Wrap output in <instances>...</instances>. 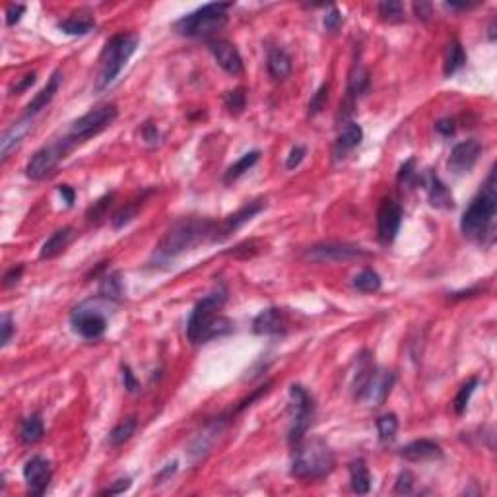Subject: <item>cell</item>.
I'll return each mask as SVG.
<instances>
[{
  "label": "cell",
  "mask_w": 497,
  "mask_h": 497,
  "mask_svg": "<svg viewBox=\"0 0 497 497\" xmlns=\"http://www.w3.org/2000/svg\"><path fill=\"white\" fill-rule=\"evenodd\" d=\"M228 301V291L224 288L208 293L206 298L198 301L195 309L191 311L186 321V338L191 344H204V342L226 336L233 331V322L228 317L220 315L222 307Z\"/></svg>",
  "instance_id": "6da1fadb"
},
{
  "label": "cell",
  "mask_w": 497,
  "mask_h": 497,
  "mask_svg": "<svg viewBox=\"0 0 497 497\" xmlns=\"http://www.w3.org/2000/svg\"><path fill=\"white\" fill-rule=\"evenodd\" d=\"M216 224L206 217H183L175 222L171 228L159 239L154 251V260L157 264H167L169 260L177 259L185 251L198 245L206 237H214Z\"/></svg>",
  "instance_id": "7a4b0ae2"
},
{
  "label": "cell",
  "mask_w": 497,
  "mask_h": 497,
  "mask_svg": "<svg viewBox=\"0 0 497 497\" xmlns=\"http://www.w3.org/2000/svg\"><path fill=\"white\" fill-rule=\"evenodd\" d=\"M497 183H496V167L489 171L486 183L482 185L480 193L472 198V202L462 214L460 229L465 237L472 241H486V237H494V222L497 214Z\"/></svg>",
  "instance_id": "3957f363"
},
{
  "label": "cell",
  "mask_w": 497,
  "mask_h": 497,
  "mask_svg": "<svg viewBox=\"0 0 497 497\" xmlns=\"http://www.w3.org/2000/svg\"><path fill=\"white\" fill-rule=\"evenodd\" d=\"M334 453L321 439H305L300 445L293 447V460H291V476L298 480H321L334 470Z\"/></svg>",
  "instance_id": "277c9868"
},
{
  "label": "cell",
  "mask_w": 497,
  "mask_h": 497,
  "mask_svg": "<svg viewBox=\"0 0 497 497\" xmlns=\"http://www.w3.org/2000/svg\"><path fill=\"white\" fill-rule=\"evenodd\" d=\"M136 33H119L105 43L104 52L99 57V72L95 78V92H104L119 78V74L130 61L138 47Z\"/></svg>",
  "instance_id": "5b68a950"
},
{
  "label": "cell",
  "mask_w": 497,
  "mask_h": 497,
  "mask_svg": "<svg viewBox=\"0 0 497 497\" xmlns=\"http://www.w3.org/2000/svg\"><path fill=\"white\" fill-rule=\"evenodd\" d=\"M233 4L231 2H210L200 6L195 12L183 16L181 20L173 23V30L183 37H208L220 31L228 23V10Z\"/></svg>",
  "instance_id": "8992f818"
},
{
  "label": "cell",
  "mask_w": 497,
  "mask_h": 497,
  "mask_svg": "<svg viewBox=\"0 0 497 497\" xmlns=\"http://www.w3.org/2000/svg\"><path fill=\"white\" fill-rule=\"evenodd\" d=\"M394 384V373L379 371L367 358H362V365L355 373L352 389L353 396L369 406H381L387 400Z\"/></svg>",
  "instance_id": "52a82bcc"
},
{
  "label": "cell",
  "mask_w": 497,
  "mask_h": 497,
  "mask_svg": "<svg viewBox=\"0 0 497 497\" xmlns=\"http://www.w3.org/2000/svg\"><path fill=\"white\" fill-rule=\"evenodd\" d=\"M117 117H119V109L115 104L97 105L95 109L82 115L78 121H74L68 133L62 136V140L74 150L78 144L88 142L90 138L104 133L107 126H111L117 121Z\"/></svg>",
  "instance_id": "ba28073f"
},
{
  "label": "cell",
  "mask_w": 497,
  "mask_h": 497,
  "mask_svg": "<svg viewBox=\"0 0 497 497\" xmlns=\"http://www.w3.org/2000/svg\"><path fill=\"white\" fill-rule=\"evenodd\" d=\"M290 429H288V443L298 447L305 439V433L311 427L315 416V402L309 391L301 384L290 387Z\"/></svg>",
  "instance_id": "9c48e42d"
},
{
  "label": "cell",
  "mask_w": 497,
  "mask_h": 497,
  "mask_svg": "<svg viewBox=\"0 0 497 497\" xmlns=\"http://www.w3.org/2000/svg\"><path fill=\"white\" fill-rule=\"evenodd\" d=\"M72 152V148L66 144L62 138L55 140L49 146H45L41 150H37L31 155V159L26 166V175L33 179V181H41L45 177H49L57 169L66 155Z\"/></svg>",
  "instance_id": "30bf717a"
},
{
  "label": "cell",
  "mask_w": 497,
  "mask_h": 497,
  "mask_svg": "<svg viewBox=\"0 0 497 497\" xmlns=\"http://www.w3.org/2000/svg\"><path fill=\"white\" fill-rule=\"evenodd\" d=\"M367 257V251L352 243H319L305 251V259L317 264H334Z\"/></svg>",
  "instance_id": "8fae6325"
},
{
  "label": "cell",
  "mask_w": 497,
  "mask_h": 497,
  "mask_svg": "<svg viewBox=\"0 0 497 497\" xmlns=\"http://www.w3.org/2000/svg\"><path fill=\"white\" fill-rule=\"evenodd\" d=\"M402 208L393 198H383L377 212V237L383 245L393 243L402 226Z\"/></svg>",
  "instance_id": "7c38bea8"
},
{
  "label": "cell",
  "mask_w": 497,
  "mask_h": 497,
  "mask_svg": "<svg viewBox=\"0 0 497 497\" xmlns=\"http://www.w3.org/2000/svg\"><path fill=\"white\" fill-rule=\"evenodd\" d=\"M70 324L72 329L86 340H97L101 338L107 331V319L99 311L88 309L86 305H80L72 311L70 315Z\"/></svg>",
  "instance_id": "4fadbf2b"
},
{
  "label": "cell",
  "mask_w": 497,
  "mask_h": 497,
  "mask_svg": "<svg viewBox=\"0 0 497 497\" xmlns=\"http://www.w3.org/2000/svg\"><path fill=\"white\" fill-rule=\"evenodd\" d=\"M480 154H482V144L476 138H468L465 142H458L449 155V162H447L449 171H453L455 175L470 173L472 167L476 166Z\"/></svg>",
  "instance_id": "5bb4252c"
},
{
  "label": "cell",
  "mask_w": 497,
  "mask_h": 497,
  "mask_svg": "<svg viewBox=\"0 0 497 497\" xmlns=\"http://www.w3.org/2000/svg\"><path fill=\"white\" fill-rule=\"evenodd\" d=\"M52 470L51 462L43 456L35 455L23 466V480L28 484V489L33 496H43L47 491V487L51 484Z\"/></svg>",
  "instance_id": "9a60e30c"
},
{
  "label": "cell",
  "mask_w": 497,
  "mask_h": 497,
  "mask_svg": "<svg viewBox=\"0 0 497 497\" xmlns=\"http://www.w3.org/2000/svg\"><path fill=\"white\" fill-rule=\"evenodd\" d=\"M226 425H228V418H226V416L216 418V420H214L212 424H208L206 429H204V431L198 435L197 439L191 443L188 451H186V455H188V460H191L193 465L200 462V460L212 451V447L216 445V441L220 439L222 431L226 429Z\"/></svg>",
  "instance_id": "2e32d148"
},
{
  "label": "cell",
  "mask_w": 497,
  "mask_h": 497,
  "mask_svg": "<svg viewBox=\"0 0 497 497\" xmlns=\"http://www.w3.org/2000/svg\"><path fill=\"white\" fill-rule=\"evenodd\" d=\"M264 202L262 200H255V202H248L243 208H239L235 214L228 216L220 226H216V231H214V237L212 241H222V239L229 237L231 233H235L237 229H241L245 224H248L253 217L260 214L264 210Z\"/></svg>",
  "instance_id": "e0dca14e"
},
{
  "label": "cell",
  "mask_w": 497,
  "mask_h": 497,
  "mask_svg": "<svg viewBox=\"0 0 497 497\" xmlns=\"http://www.w3.org/2000/svg\"><path fill=\"white\" fill-rule=\"evenodd\" d=\"M288 315L280 307H269L260 311L253 321V332L259 336H280L288 331Z\"/></svg>",
  "instance_id": "ac0fdd59"
},
{
  "label": "cell",
  "mask_w": 497,
  "mask_h": 497,
  "mask_svg": "<svg viewBox=\"0 0 497 497\" xmlns=\"http://www.w3.org/2000/svg\"><path fill=\"white\" fill-rule=\"evenodd\" d=\"M208 49L214 55L217 66L222 70H226L229 76H241L243 74V59H241V52L237 51V47L233 43L217 39V41L208 43Z\"/></svg>",
  "instance_id": "d6986e66"
},
{
  "label": "cell",
  "mask_w": 497,
  "mask_h": 497,
  "mask_svg": "<svg viewBox=\"0 0 497 497\" xmlns=\"http://www.w3.org/2000/svg\"><path fill=\"white\" fill-rule=\"evenodd\" d=\"M33 128V117H21L16 123L12 124L8 130H4V135L0 138V155H2V162H6L10 154L23 142V138L30 135V130Z\"/></svg>",
  "instance_id": "ffe728a7"
},
{
  "label": "cell",
  "mask_w": 497,
  "mask_h": 497,
  "mask_svg": "<svg viewBox=\"0 0 497 497\" xmlns=\"http://www.w3.org/2000/svg\"><path fill=\"white\" fill-rule=\"evenodd\" d=\"M400 456L410 460V462H422V460H433V458H441L443 451L435 441L429 439H416L412 443L404 445L400 449Z\"/></svg>",
  "instance_id": "44dd1931"
},
{
  "label": "cell",
  "mask_w": 497,
  "mask_h": 497,
  "mask_svg": "<svg viewBox=\"0 0 497 497\" xmlns=\"http://www.w3.org/2000/svg\"><path fill=\"white\" fill-rule=\"evenodd\" d=\"M61 82H62V72L61 70H55V72L51 74V78H49L47 86H45L39 93H35V97L28 104L26 113L23 115H26V117H35L37 113H41L43 109L51 104L52 97L57 95L59 88H61Z\"/></svg>",
  "instance_id": "7402d4cb"
},
{
  "label": "cell",
  "mask_w": 497,
  "mask_h": 497,
  "mask_svg": "<svg viewBox=\"0 0 497 497\" xmlns=\"http://www.w3.org/2000/svg\"><path fill=\"white\" fill-rule=\"evenodd\" d=\"M425 185H427V197H429V204L431 206L441 208V210H453L455 208V198L451 195L449 186L435 173H429Z\"/></svg>",
  "instance_id": "603a6c76"
},
{
  "label": "cell",
  "mask_w": 497,
  "mask_h": 497,
  "mask_svg": "<svg viewBox=\"0 0 497 497\" xmlns=\"http://www.w3.org/2000/svg\"><path fill=\"white\" fill-rule=\"evenodd\" d=\"M363 140V128L358 123H346L342 133L336 138V144H334V155L336 159L346 157V154H350L353 148L362 144Z\"/></svg>",
  "instance_id": "cb8c5ba5"
},
{
  "label": "cell",
  "mask_w": 497,
  "mask_h": 497,
  "mask_svg": "<svg viewBox=\"0 0 497 497\" xmlns=\"http://www.w3.org/2000/svg\"><path fill=\"white\" fill-rule=\"evenodd\" d=\"M74 235H76V231H74V228H70V226H64V228L57 229L51 237L43 243L39 259L45 260V259H55V257H59L62 251L72 243Z\"/></svg>",
  "instance_id": "d4e9b609"
},
{
  "label": "cell",
  "mask_w": 497,
  "mask_h": 497,
  "mask_svg": "<svg viewBox=\"0 0 497 497\" xmlns=\"http://www.w3.org/2000/svg\"><path fill=\"white\" fill-rule=\"evenodd\" d=\"M266 68L274 82H282L291 74V57L284 49L272 47L269 49V57H266Z\"/></svg>",
  "instance_id": "484cf974"
},
{
  "label": "cell",
  "mask_w": 497,
  "mask_h": 497,
  "mask_svg": "<svg viewBox=\"0 0 497 497\" xmlns=\"http://www.w3.org/2000/svg\"><path fill=\"white\" fill-rule=\"evenodd\" d=\"M350 484H352V489L355 494H360V496L369 494L371 474H369V468H367L363 458H355L350 462Z\"/></svg>",
  "instance_id": "4316f807"
},
{
  "label": "cell",
  "mask_w": 497,
  "mask_h": 497,
  "mask_svg": "<svg viewBox=\"0 0 497 497\" xmlns=\"http://www.w3.org/2000/svg\"><path fill=\"white\" fill-rule=\"evenodd\" d=\"M43 435H45V425L39 414H33L30 418H26L20 425V439L21 443L26 445H33L37 441H41Z\"/></svg>",
  "instance_id": "83f0119b"
},
{
  "label": "cell",
  "mask_w": 497,
  "mask_h": 497,
  "mask_svg": "<svg viewBox=\"0 0 497 497\" xmlns=\"http://www.w3.org/2000/svg\"><path fill=\"white\" fill-rule=\"evenodd\" d=\"M260 159V152L259 150H253V152H247L245 155H241L237 162L233 164V166L228 167V171H226V175H224V183L229 185V183H233V181H237L239 177L245 175L251 167L255 166L257 162Z\"/></svg>",
  "instance_id": "f1b7e54d"
},
{
  "label": "cell",
  "mask_w": 497,
  "mask_h": 497,
  "mask_svg": "<svg viewBox=\"0 0 497 497\" xmlns=\"http://www.w3.org/2000/svg\"><path fill=\"white\" fill-rule=\"evenodd\" d=\"M465 64L466 52L465 49H462V45L458 41L449 43L445 51V62H443V72H445V76H453V74L458 72Z\"/></svg>",
  "instance_id": "f546056e"
},
{
  "label": "cell",
  "mask_w": 497,
  "mask_h": 497,
  "mask_svg": "<svg viewBox=\"0 0 497 497\" xmlns=\"http://www.w3.org/2000/svg\"><path fill=\"white\" fill-rule=\"evenodd\" d=\"M95 28V20L90 16H72L59 21V30L66 35H88Z\"/></svg>",
  "instance_id": "4dcf8cb0"
},
{
  "label": "cell",
  "mask_w": 497,
  "mask_h": 497,
  "mask_svg": "<svg viewBox=\"0 0 497 497\" xmlns=\"http://www.w3.org/2000/svg\"><path fill=\"white\" fill-rule=\"evenodd\" d=\"M136 427H138V422H136V416H128V418H124L123 422H119V424L115 425L113 429H111V433H109V445L113 447H121L124 445L133 435H135Z\"/></svg>",
  "instance_id": "1f68e13d"
},
{
  "label": "cell",
  "mask_w": 497,
  "mask_h": 497,
  "mask_svg": "<svg viewBox=\"0 0 497 497\" xmlns=\"http://www.w3.org/2000/svg\"><path fill=\"white\" fill-rule=\"evenodd\" d=\"M369 90V72L363 68V66H353V70L350 72V78H348V95L352 99H358L362 97L363 93Z\"/></svg>",
  "instance_id": "d6a6232c"
},
{
  "label": "cell",
  "mask_w": 497,
  "mask_h": 497,
  "mask_svg": "<svg viewBox=\"0 0 497 497\" xmlns=\"http://www.w3.org/2000/svg\"><path fill=\"white\" fill-rule=\"evenodd\" d=\"M146 195H148V191H146L142 197H138V198H135V200H130V202H126V204H124L121 210H117V212H115L113 217H111L115 229L124 228L126 224H130V222L135 220L136 214H138V208L142 206V202H144Z\"/></svg>",
  "instance_id": "836d02e7"
},
{
  "label": "cell",
  "mask_w": 497,
  "mask_h": 497,
  "mask_svg": "<svg viewBox=\"0 0 497 497\" xmlns=\"http://www.w3.org/2000/svg\"><path fill=\"white\" fill-rule=\"evenodd\" d=\"M381 286H383V280L371 269L362 270L353 278V288L358 291H362V293H375V291L381 290Z\"/></svg>",
  "instance_id": "e575fe53"
},
{
  "label": "cell",
  "mask_w": 497,
  "mask_h": 497,
  "mask_svg": "<svg viewBox=\"0 0 497 497\" xmlns=\"http://www.w3.org/2000/svg\"><path fill=\"white\" fill-rule=\"evenodd\" d=\"M396 431H398V418H396V414L389 412V414L381 416V418L377 420V433H379V439H381L383 443L394 441Z\"/></svg>",
  "instance_id": "d590c367"
},
{
  "label": "cell",
  "mask_w": 497,
  "mask_h": 497,
  "mask_svg": "<svg viewBox=\"0 0 497 497\" xmlns=\"http://www.w3.org/2000/svg\"><path fill=\"white\" fill-rule=\"evenodd\" d=\"M121 293H123V286H121V278L119 274H109L101 280V286H99V295L105 300H121Z\"/></svg>",
  "instance_id": "8d00e7d4"
},
{
  "label": "cell",
  "mask_w": 497,
  "mask_h": 497,
  "mask_svg": "<svg viewBox=\"0 0 497 497\" xmlns=\"http://www.w3.org/2000/svg\"><path fill=\"white\" fill-rule=\"evenodd\" d=\"M377 10H379V16H381L384 21H391V23L404 21V4L402 2H396V0L381 2V4L377 6Z\"/></svg>",
  "instance_id": "74e56055"
},
{
  "label": "cell",
  "mask_w": 497,
  "mask_h": 497,
  "mask_svg": "<svg viewBox=\"0 0 497 497\" xmlns=\"http://www.w3.org/2000/svg\"><path fill=\"white\" fill-rule=\"evenodd\" d=\"M224 105H226V109H228L229 113H243V109H245V105H247V92H245L243 88L231 90V92L224 95Z\"/></svg>",
  "instance_id": "f35d334b"
},
{
  "label": "cell",
  "mask_w": 497,
  "mask_h": 497,
  "mask_svg": "<svg viewBox=\"0 0 497 497\" xmlns=\"http://www.w3.org/2000/svg\"><path fill=\"white\" fill-rule=\"evenodd\" d=\"M478 384H480V379L474 377V379H470L468 383L460 387V391H458V394L455 396V412L456 414L458 416L465 414L466 408H468V402H470V396L474 394Z\"/></svg>",
  "instance_id": "ab89813d"
},
{
  "label": "cell",
  "mask_w": 497,
  "mask_h": 497,
  "mask_svg": "<svg viewBox=\"0 0 497 497\" xmlns=\"http://www.w3.org/2000/svg\"><path fill=\"white\" fill-rule=\"evenodd\" d=\"M329 92H331V86H329V84H322L321 88L315 92V95L311 97V101H309L311 117H317V115L321 113L322 109L327 107V101H329Z\"/></svg>",
  "instance_id": "60d3db41"
},
{
  "label": "cell",
  "mask_w": 497,
  "mask_h": 497,
  "mask_svg": "<svg viewBox=\"0 0 497 497\" xmlns=\"http://www.w3.org/2000/svg\"><path fill=\"white\" fill-rule=\"evenodd\" d=\"M414 474L410 470H402L396 482H394V494H400V496H410L414 494Z\"/></svg>",
  "instance_id": "b9f144b4"
},
{
  "label": "cell",
  "mask_w": 497,
  "mask_h": 497,
  "mask_svg": "<svg viewBox=\"0 0 497 497\" xmlns=\"http://www.w3.org/2000/svg\"><path fill=\"white\" fill-rule=\"evenodd\" d=\"M111 200H113V195H105L104 198H99L95 204H93L90 210H88V214H86V217H88V222H99L101 217H105V214H107V208L111 206Z\"/></svg>",
  "instance_id": "7bdbcfd3"
},
{
  "label": "cell",
  "mask_w": 497,
  "mask_h": 497,
  "mask_svg": "<svg viewBox=\"0 0 497 497\" xmlns=\"http://www.w3.org/2000/svg\"><path fill=\"white\" fill-rule=\"evenodd\" d=\"M418 173H416V159H408L402 167H400V173H398V183L406 186H414L418 183Z\"/></svg>",
  "instance_id": "ee69618b"
},
{
  "label": "cell",
  "mask_w": 497,
  "mask_h": 497,
  "mask_svg": "<svg viewBox=\"0 0 497 497\" xmlns=\"http://www.w3.org/2000/svg\"><path fill=\"white\" fill-rule=\"evenodd\" d=\"M130 486H133V480H130V478H119V480H115L111 486L101 489L99 496H119V494H124Z\"/></svg>",
  "instance_id": "f6af8a7d"
},
{
  "label": "cell",
  "mask_w": 497,
  "mask_h": 497,
  "mask_svg": "<svg viewBox=\"0 0 497 497\" xmlns=\"http://www.w3.org/2000/svg\"><path fill=\"white\" fill-rule=\"evenodd\" d=\"M121 371H123L124 389H126L128 393H138V391H140V381L135 377L133 369H130L126 363H123V365H121Z\"/></svg>",
  "instance_id": "bcb514c9"
},
{
  "label": "cell",
  "mask_w": 497,
  "mask_h": 497,
  "mask_svg": "<svg viewBox=\"0 0 497 497\" xmlns=\"http://www.w3.org/2000/svg\"><path fill=\"white\" fill-rule=\"evenodd\" d=\"M322 23H324V30L331 31V33L338 31V28L342 26L340 10H338L336 6H332L331 12H327V14H324V20H322Z\"/></svg>",
  "instance_id": "7dc6e473"
},
{
  "label": "cell",
  "mask_w": 497,
  "mask_h": 497,
  "mask_svg": "<svg viewBox=\"0 0 497 497\" xmlns=\"http://www.w3.org/2000/svg\"><path fill=\"white\" fill-rule=\"evenodd\" d=\"M305 155H307V148H305V146H293L290 155H288V159H286V167H288V169L300 167L301 162L305 159Z\"/></svg>",
  "instance_id": "c3c4849f"
},
{
  "label": "cell",
  "mask_w": 497,
  "mask_h": 497,
  "mask_svg": "<svg viewBox=\"0 0 497 497\" xmlns=\"http://www.w3.org/2000/svg\"><path fill=\"white\" fill-rule=\"evenodd\" d=\"M0 332H2V338H0V344L6 346L10 342L12 334H14V322H12V317L6 313L2 315V321H0Z\"/></svg>",
  "instance_id": "681fc988"
},
{
  "label": "cell",
  "mask_w": 497,
  "mask_h": 497,
  "mask_svg": "<svg viewBox=\"0 0 497 497\" xmlns=\"http://www.w3.org/2000/svg\"><path fill=\"white\" fill-rule=\"evenodd\" d=\"M23 12H26L23 4H10L8 10H6V26H16L21 20Z\"/></svg>",
  "instance_id": "f907efd6"
},
{
  "label": "cell",
  "mask_w": 497,
  "mask_h": 497,
  "mask_svg": "<svg viewBox=\"0 0 497 497\" xmlns=\"http://www.w3.org/2000/svg\"><path fill=\"white\" fill-rule=\"evenodd\" d=\"M435 128H437V133H439V135H443L445 138L455 135V130H456L455 121H453V119H441V121H437V123H435Z\"/></svg>",
  "instance_id": "816d5d0a"
},
{
  "label": "cell",
  "mask_w": 497,
  "mask_h": 497,
  "mask_svg": "<svg viewBox=\"0 0 497 497\" xmlns=\"http://www.w3.org/2000/svg\"><path fill=\"white\" fill-rule=\"evenodd\" d=\"M21 274H23V264H18V266H12L6 274H4V286L8 288V286H14V284H18V280L21 278Z\"/></svg>",
  "instance_id": "f5cc1de1"
},
{
  "label": "cell",
  "mask_w": 497,
  "mask_h": 497,
  "mask_svg": "<svg viewBox=\"0 0 497 497\" xmlns=\"http://www.w3.org/2000/svg\"><path fill=\"white\" fill-rule=\"evenodd\" d=\"M59 195H61L62 202H64L66 206H72L74 200H76V193H74L72 186L59 185Z\"/></svg>",
  "instance_id": "db71d44e"
},
{
  "label": "cell",
  "mask_w": 497,
  "mask_h": 497,
  "mask_svg": "<svg viewBox=\"0 0 497 497\" xmlns=\"http://www.w3.org/2000/svg\"><path fill=\"white\" fill-rule=\"evenodd\" d=\"M431 10H433V6H431L429 2H416L414 4L416 16H418V18H422V20H429Z\"/></svg>",
  "instance_id": "11a10c76"
},
{
  "label": "cell",
  "mask_w": 497,
  "mask_h": 497,
  "mask_svg": "<svg viewBox=\"0 0 497 497\" xmlns=\"http://www.w3.org/2000/svg\"><path fill=\"white\" fill-rule=\"evenodd\" d=\"M142 136H144V140L148 142V144L154 146L155 142H157V136H159V133H157L155 124L148 123V124H144V128H142Z\"/></svg>",
  "instance_id": "9f6ffc18"
},
{
  "label": "cell",
  "mask_w": 497,
  "mask_h": 497,
  "mask_svg": "<svg viewBox=\"0 0 497 497\" xmlns=\"http://www.w3.org/2000/svg\"><path fill=\"white\" fill-rule=\"evenodd\" d=\"M33 84H35V74L31 72V74H28V76H23V80H21V82L18 84V86H14V88H12V93L26 92V90H28L30 86H33Z\"/></svg>",
  "instance_id": "6f0895ef"
},
{
  "label": "cell",
  "mask_w": 497,
  "mask_h": 497,
  "mask_svg": "<svg viewBox=\"0 0 497 497\" xmlns=\"http://www.w3.org/2000/svg\"><path fill=\"white\" fill-rule=\"evenodd\" d=\"M175 472H177V462H171V465H167L166 468H164V470H162V472L155 476V480H157V482H162V480H166L167 476H171V474H175Z\"/></svg>",
  "instance_id": "680465c9"
}]
</instances>
